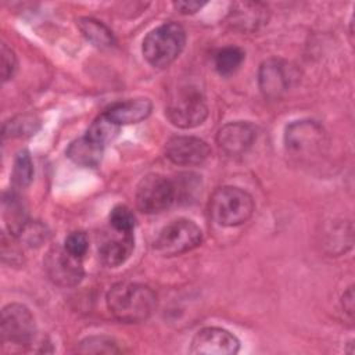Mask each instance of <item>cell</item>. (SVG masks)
<instances>
[{"mask_svg":"<svg viewBox=\"0 0 355 355\" xmlns=\"http://www.w3.org/2000/svg\"><path fill=\"white\" fill-rule=\"evenodd\" d=\"M284 144L291 155L301 161H309L324 151L326 132L315 121H295L286 128Z\"/></svg>","mask_w":355,"mask_h":355,"instance_id":"cell-5","label":"cell"},{"mask_svg":"<svg viewBox=\"0 0 355 355\" xmlns=\"http://www.w3.org/2000/svg\"><path fill=\"white\" fill-rule=\"evenodd\" d=\"M300 79V72L288 61L269 58L263 61L258 71V86L265 98L277 100Z\"/></svg>","mask_w":355,"mask_h":355,"instance_id":"cell-8","label":"cell"},{"mask_svg":"<svg viewBox=\"0 0 355 355\" xmlns=\"http://www.w3.org/2000/svg\"><path fill=\"white\" fill-rule=\"evenodd\" d=\"M76 25L82 35L89 40L93 46L98 49H108L115 44V37L108 26H105L101 21L94 18L83 17L76 21Z\"/></svg>","mask_w":355,"mask_h":355,"instance_id":"cell-18","label":"cell"},{"mask_svg":"<svg viewBox=\"0 0 355 355\" xmlns=\"http://www.w3.org/2000/svg\"><path fill=\"white\" fill-rule=\"evenodd\" d=\"M119 129L121 126L103 112L100 116H97L93 121V123L87 129L86 136H89L92 140L105 147L110 141H112L118 136Z\"/></svg>","mask_w":355,"mask_h":355,"instance_id":"cell-21","label":"cell"},{"mask_svg":"<svg viewBox=\"0 0 355 355\" xmlns=\"http://www.w3.org/2000/svg\"><path fill=\"white\" fill-rule=\"evenodd\" d=\"M104 146L92 140L89 136L73 140L67 148V157L79 166L96 168L103 158Z\"/></svg>","mask_w":355,"mask_h":355,"instance_id":"cell-17","label":"cell"},{"mask_svg":"<svg viewBox=\"0 0 355 355\" xmlns=\"http://www.w3.org/2000/svg\"><path fill=\"white\" fill-rule=\"evenodd\" d=\"M201 240V229L193 220L179 218L161 229L154 247L164 257H175L198 247Z\"/></svg>","mask_w":355,"mask_h":355,"instance_id":"cell-6","label":"cell"},{"mask_svg":"<svg viewBox=\"0 0 355 355\" xmlns=\"http://www.w3.org/2000/svg\"><path fill=\"white\" fill-rule=\"evenodd\" d=\"M157 305L155 293L144 284L121 282L107 294V306L119 322L137 323L150 318Z\"/></svg>","mask_w":355,"mask_h":355,"instance_id":"cell-1","label":"cell"},{"mask_svg":"<svg viewBox=\"0 0 355 355\" xmlns=\"http://www.w3.org/2000/svg\"><path fill=\"white\" fill-rule=\"evenodd\" d=\"M1 336L15 345H26L36 336V323L28 306L12 302L1 311Z\"/></svg>","mask_w":355,"mask_h":355,"instance_id":"cell-9","label":"cell"},{"mask_svg":"<svg viewBox=\"0 0 355 355\" xmlns=\"http://www.w3.org/2000/svg\"><path fill=\"white\" fill-rule=\"evenodd\" d=\"M205 6V3L201 1H175L173 7L182 12V14H194L198 10H201Z\"/></svg>","mask_w":355,"mask_h":355,"instance_id":"cell-30","label":"cell"},{"mask_svg":"<svg viewBox=\"0 0 355 355\" xmlns=\"http://www.w3.org/2000/svg\"><path fill=\"white\" fill-rule=\"evenodd\" d=\"M33 179V162L28 150H21L15 158L11 172V180L17 187H26Z\"/></svg>","mask_w":355,"mask_h":355,"instance_id":"cell-22","label":"cell"},{"mask_svg":"<svg viewBox=\"0 0 355 355\" xmlns=\"http://www.w3.org/2000/svg\"><path fill=\"white\" fill-rule=\"evenodd\" d=\"M354 287L349 286L347 288V291L343 294V298H341V308H343V312L347 313L349 322H352L354 319Z\"/></svg>","mask_w":355,"mask_h":355,"instance_id":"cell-29","label":"cell"},{"mask_svg":"<svg viewBox=\"0 0 355 355\" xmlns=\"http://www.w3.org/2000/svg\"><path fill=\"white\" fill-rule=\"evenodd\" d=\"M165 115L169 122L180 129H191L201 125L208 116V107L202 93L197 87L179 89L168 101Z\"/></svg>","mask_w":355,"mask_h":355,"instance_id":"cell-4","label":"cell"},{"mask_svg":"<svg viewBox=\"0 0 355 355\" xmlns=\"http://www.w3.org/2000/svg\"><path fill=\"white\" fill-rule=\"evenodd\" d=\"M254 212V200L243 189L219 187L209 200V216L220 226L232 227L247 222Z\"/></svg>","mask_w":355,"mask_h":355,"instance_id":"cell-3","label":"cell"},{"mask_svg":"<svg viewBox=\"0 0 355 355\" xmlns=\"http://www.w3.org/2000/svg\"><path fill=\"white\" fill-rule=\"evenodd\" d=\"M47 277L60 287H73L83 279L82 259L71 255L64 247H53L47 251L44 261Z\"/></svg>","mask_w":355,"mask_h":355,"instance_id":"cell-10","label":"cell"},{"mask_svg":"<svg viewBox=\"0 0 355 355\" xmlns=\"http://www.w3.org/2000/svg\"><path fill=\"white\" fill-rule=\"evenodd\" d=\"M165 154L176 165H200L211 154L208 144L193 136H175L165 144Z\"/></svg>","mask_w":355,"mask_h":355,"instance_id":"cell-12","label":"cell"},{"mask_svg":"<svg viewBox=\"0 0 355 355\" xmlns=\"http://www.w3.org/2000/svg\"><path fill=\"white\" fill-rule=\"evenodd\" d=\"M17 68V57L14 54V51L6 44H1V78L3 82H7L8 79H11V76L14 75Z\"/></svg>","mask_w":355,"mask_h":355,"instance_id":"cell-28","label":"cell"},{"mask_svg":"<svg viewBox=\"0 0 355 355\" xmlns=\"http://www.w3.org/2000/svg\"><path fill=\"white\" fill-rule=\"evenodd\" d=\"M257 129L254 125L243 121L229 122L223 125L216 135L219 148L227 155L244 154L255 141Z\"/></svg>","mask_w":355,"mask_h":355,"instance_id":"cell-13","label":"cell"},{"mask_svg":"<svg viewBox=\"0 0 355 355\" xmlns=\"http://www.w3.org/2000/svg\"><path fill=\"white\" fill-rule=\"evenodd\" d=\"M135 248V237L132 233H121V237L104 241L98 248L101 263L108 268H116L126 262Z\"/></svg>","mask_w":355,"mask_h":355,"instance_id":"cell-16","label":"cell"},{"mask_svg":"<svg viewBox=\"0 0 355 355\" xmlns=\"http://www.w3.org/2000/svg\"><path fill=\"white\" fill-rule=\"evenodd\" d=\"M244 61V51L236 46H227L216 51L214 65L219 75L229 76L234 73Z\"/></svg>","mask_w":355,"mask_h":355,"instance_id":"cell-20","label":"cell"},{"mask_svg":"<svg viewBox=\"0 0 355 355\" xmlns=\"http://www.w3.org/2000/svg\"><path fill=\"white\" fill-rule=\"evenodd\" d=\"M176 200L175 183L158 173L141 178L136 187V204L144 214H159Z\"/></svg>","mask_w":355,"mask_h":355,"instance_id":"cell-7","label":"cell"},{"mask_svg":"<svg viewBox=\"0 0 355 355\" xmlns=\"http://www.w3.org/2000/svg\"><path fill=\"white\" fill-rule=\"evenodd\" d=\"M184 43V29L176 22H166L147 33L141 51L150 65L165 68L179 57Z\"/></svg>","mask_w":355,"mask_h":355,"instance_id":"cell-2","label":"cell"},{"mask_svg":"<svg viewBox=\"0 0 355 355\" xmlns=\"http://www.w3.org/2000/svg\"><path fill=\"white\" fill-rule=\"evenodd\" d=\"M3 214L10 234L17 237L29 219L19 197L14 191L4 193L3 196Z\"/></svg>","mask_w":355,"mask_h":355,"instance_id":"cell-19","label":"cell"},{"mask_svg":"<svg viewBox=\"0 0 355 355\" xmlns=\"http://www.w3.org/2000/svg\"><path fill=\"white\" fill-rule=\"evenodd\" d=\"M47 236L49 234L44 225L36 220H28L17 237L28 245H40L43 241L47 240Z\"/></svg>","mask_w":355,"mask_h":355,"instance_id":"cell-26","label":"cell"},{"mask_svg":"<svg viewBox=\"0 0 355 355\" xmlns=\"http://www.w3.org/2000/svg\"><path fill=\"white\" fill-rule=\"evenodd\" d=\"M39 122L32 115H19L3 125V136L4 137H22L29 136L36 132Z\"/></svg>","mask_w":355,"mask_h":355,"instance_id":"cell-23","label":"cell"},{"mask_svg":"<svg viewBox=\"0 0 355 355\" xmlns=\"http://www.w3.org/2000/svg\"><path fill=\"white\" fill-rule=\"evenodd\" d=\"M240 349L239 338L220 327H204L191 340L194 355H234Z\"/></svg>","mask_w":355,"mask_h":355,"instance_id":"cell-11","label":"cell"},{"mask_svg":"<svg viewBox=\"0 0 355 355\" xmlns=\"http://www.w3.org/2000/svg\"><path fill=\"white\" fill-rule=\"evenodd\" d=\"M79 351L85 354H115L121 352L114 338L107 336H90L80 341Z\"/></svg>","mask_w":355,"mask_h":355,"instance_id":"cell-24","label":"cell"},{"mask_svg":"<svg viewBox=\"0 0 355 355\" xmlns=\"http://www.w3.org/2000/svg\"><path fill=\"white\" fill-rule=\"evenodd\" d=\"M268 7L262 3L239 1L233 3L227 21L232 28L241 32H252L268 22Z\"/></svg>","mask_w":355,"mask_h":355,"instance_id":"cell-14","label":"cell"},{"mask_svg":"<svg viewBox=\"0 0 355 355\" xmlns=\"http://www.w3.org/2000/svg\"><path fill=\"white\" fill-rule=\"evenodd\" d=\"M153 110V104L148 98H132L126 101H118L108 107L104 114L110 116L119 126L137 123L146 119Z\"/></svg>","mask_w":355,"mask_h":355,"instance_id":"cell-15","label":"cell"},{"mask_svg":"<svg viewBox=\"0 0 355 355\" xmlns=\"http://www.w3.org/2000/svg\"><path fill=\"white\" fill-rule=\"evenodd\" d=\"M110 225L114 227V230L122 234L132 233L136 226V218L129 207L119 204L115 205L110 212Z\"/></svg>","mask_w":355,"mask_h":355,"instance_id":"cell-25","label":"cell"},{"mask_svg":"<svg viewBox=\"0 0 355 355\" xmlns=\"http://www.w3.org/2000/svg\"><path fill=\"white\" fill-rule=\"evenodd\" d=\"M64 248L73 257L82 259L89 250V239L83 232H71L64 241Z\"/></svg>","mask_w":355,"mask_h":355,"instance_id":"cell-27","label":"cell"}]
</instances>
